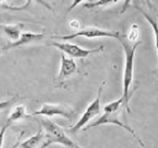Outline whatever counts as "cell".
<instances>
[{
	"label": "cell",
	"instance_id": "1",
	"mask_svg": "<svg viewBox=\"0 0 158 148\" xmlns=\"http://www.w3.org/2000/svg\"><path fill=\"white\" fill-rule=\"evenodd\" d=\"M123 52H125V65H123V76H122V100H123V107L126 109V111L130 113V99H131V92H130V88L131 84L133 81V62H135V53H136V48L138 47V44L141 43V41H130L126 38V36H123L121 33L120 38H118Z\"/></svg>",
	"mask_w": 158,
	"mask_h": 148
},
{
	"label": "cell",
	"instance_id": "2",
	"mask_svg": "<svg viewBox=\"0 0 158 148\" xmlns=\"http://www.w3.org/2000/svg\"><path fill=\"white\" fill-rule=\"evenodd\" d=\"M122 107H123V100H122V97H120V99H117V100H115V101H112V102H110V104H106V105L102 107L104 113H102L95 122L88 125L86 128H84V131H88V130H90V128H94V127H98V126H101V125L112 123V125L120 126V127H122L123 130H126L128 133L132 134V137H133L136 141H138V143H139L142 147H144V143H143V142L141 141V138L136 134V132L133 131V128H131V127L121 118V110H122Z\"/></svg>",
	"mask_w": 158,
	"mask_h": 148
},
{
	"label": "cell",
	"instance_id": "3",
	"mask_svg": "<svg viewBox=\"0 0 158 148\" xmlns=\"http://www.w3.org/2000/svg\"><path fill=\"white\" fill-rule=\"evenodd\" d=\"M41 125L43 127L44 139H46V142L41 146V148H46L53 143L62 144L65 148H74L75 147L74 141L72 138H69L67 136V133L64 132V130L60 126H58L57 123H54L53 121H51L48 118H43V120H41Z\"/></svg>",
	"mask_w": 158,
	"mask_h": 148
},
{
	"label": "cell",
	"instance_id": "4",
	"mask_svg": "<svg viewBox=\"0 0 158 148\" xmlns=\"http://www.w3.org/2000/svg\"><path fill=\"white\" fill-rule=\"evenodd\" d=\"M104 81L101 84V86L99 88V91H98V95L88 105V107L85 109L84 113L81 115V117L77 121V123L69 130L72 133H77L79 130H81L90 120H93L95 116H98L100 112H101V105H100V97H101V92H102V88H104Z\"/></svg>",
	"mask_w": 158,
	"mask_h": 148
},
{
	"label": "cell",
	"instance_id": "5",
	"mask_svg": "<svg viewBox=\"0 0 158 148\" xmlns=\"http://www.w3.org/2000/svg\"><path fill=\"white\" fill-rule=\"evenodd\" d=\"M86 37V38H96V37H112L118 39L121 36V32L118 31H107V30H102L99 27H94V26H88L84 27L79 31H77L75 33L72 35H67V36H54L53 38L56 39H73L75 37Z\"/></svg>",
	"mask_w": 158,
	"mask_h": 148
},
{
	"label": "cell",
	"instance_id": "6",
	"mask_svg": "<svg viewBox=\"0 0 158 148\" xmlns=\"http://www.w3.org/2000/svg\"><path fill=\"white\" fill-rule=\"evenodd\" d=\"M51 46L57 47L63 54H67L69 58H80V59H84L91 54L99 53L104 49V46H100L95 49H86V48H81L78 44H73L69 42H51Z\"/></svg>",
	"mask_w": 158,
	"mask_h": 148
},
{
	"label": "cell",
	"instance_id": "7",
	"mask_svg": "<svg viewBox=\"0 0 158 148\" xmlns=\"http://www.w3.org/2000/svg\"><path fill=\"white\" fill-rule=\"evenodd\" d=\"M38 115H42V116H47V117H52V116H63L65 118H72L74 116V111L67 106V105H62V104H43L37 111L32 112L31 115L28 116H38Z\"/></svg>",
	"mask_w": 158,
	"mask_h": 148
},
{
	"label": "cell",
	"instance_id": "8",
	"mask_svg": "<svg viewBox=\"0 0 158 148\" xmlns=\"http://www.w3.org/2000/svg\"><path fill=\"white\" fill-rule=\"evenodd\" d=\"M78 73V67L74 62L73 58L67 57L65 54L60 56V68H59V73L56 78V85H62L64 80H67L69 76H72L73 74Z\"/></svg>",
	"mask_w": 158,
	"mask_h": 148
},
{
	"label": "cell",
	"instance_id": "9",
	"mask_svg": "<svg viewBox=\"0 0 158 148\" xmlns=\"http://www.w3.org/2000/svg\"><path fill=\"white\" fill-rule=\"evenodd\" d=\"M46 37L44 33H33V32H23L21 33V36L14 41V42H10L7 46H5V51H9L11 48H16V47H21V46H25V44H30L32 42H37V41H41Z\"/></svg>",
	"mask_w": 158,
	"mask_h": 148
},
{
	"label": "cell",
	"instance_id": "10",
	"mask_svg": "<svg viewBox=\"0 0 158 148\" xmlns=\"http://www.w3.org/2000/svg\"><path fill=\"white\" fill-rule=\"evenodd\" d=\"M21 28H22V25H0V30L12 42L16 41L21 36V33H22Z\"/></svg>",
	"mask_w": 158,
	"mask_h": 148
},
{
	"label": "cell",
	"instance_id": "11",
	"mask_svg": "<svg viewBox=\"0 0 158 148\" xmlns=\"http://www.w3.org/2000/svg\"><path fill=\"white\" fill-rule=\"evenodd\" d=\"M43 139H44V132H43V130H40L35 136L21 142L19 144V148H37Z\"/></svg>",
	"mask_w": 158,
	"mask_h": 148
},
{
	"label": "cell",
	"instance_id": "12",
	"mask_svg": "<svg viewBox=\"0 0 158 148\" xmlns=\"http://www.w3.org/2000/svg\"><path fill=\"white\" fill-rule=\"evenodd\" d=\"M27 116H28V115L26 113V106H25V105H17V106H15L14 110L10 112L6 123L10 126L12 122L19 121V120H21V118H23V117H27Z\"/></svg>",
	"mask_w": 158,
	"mask_h": 148
},
{
	"label": "cell",
	"instance_id": "13",
	"mask_svg": "<svg viewBox=\"0 0 158 148\" xmlns=\"http://www.w3.org/2000/svg\"><path fill=\"white\" fill-rule=\"evenodd\" d=\"M122 0H96V1H91V2H86L84 4V7L86 9H96V7H107L115 4H118Z\"/></svg>",
	"mask_w": 158,
	"mask_h": 148
},
{
	"label": "cell",
	"instance_id": "14",
	"mask_svg": "<svg viewBox=\"0 0 158 148\" xmlns=\"http://www.w3.org/2000/svg\"><path fill=\"white\" fill-rule=\"evenodd\" d=\"M141 12H142V15L144 16V18L148 21V23L152 26V30H153V33H154V41H156V49H157V57H158V22L153 18V17H151L148 14H146L143 10H141Z\"/></svg>",
	"mask_w": 158,
	"mask_h": 148
},
{
	"label": "cell",
	"instance_id": "15",
	"mask_svg": "<svg viewBox=\"0 0 158 148\" xmlns=\"http://www.w3.org/2000/svg\"><path fill=\"white\" fill-rule=\"evenodd\" d=\"M14 100H15V99H9V100L0 101V111H2V110H5V109H7V107L14 102Z\"/></svg>",
	"mask_w": 158,
	"mask_h": 148
},
{
	"label": "cell",
	"instance_id": "16",
	"mask_svg": "<svg viewBox=\"0 0 158 148\" xmlns=\"http://www.w3.org/2000/svg\"><path fill=\"white\" fill-rule=\"evenodd\" d=\"M9 127V125L7 123H5L4 126H2V128H1V131H0V148L2 147V144H4V136H5V132H6V128Z\"/></svg>",
	"mask_w": 158,
	"mask_h": 148
},
{
	"label": "cell",
	"instance_id": "17",
	"mask_svg": "<svg viewBox=\"0 0 158 148\" xmlns=\"http://www.w3.org/2000/svg\"><path fill=\"white\" fill-rule=\"evenodd\" d=\"M83 1H85V0H73V2H72V5L68 7V11H72L75 6H78L80 2H83Z\"/></svg>",
	"mask_w": 158,
	"mask_h": 148
},
{
	"label": "cell",
	"instance_id": "18",
	"mask_svg": "<svg viewBox=\"0 0 158 148\" xmlns=\"http://www.w3.org/2000/svg\"><path fill=\"white\" fill-rule=\"evenodd\" d=\"M131 1H132V0H123V6H122V10H121V12H125V11L127 10V7L130 6Z\"/></svg>",
	"mask_w": 158,
	"mask_h": 148
},
{
	"label": "cell",
	"instance_id": "19",
	"mask_svg": "<svg viewBox=\"0 0 158 148\" xmlns=\"http://www.w3.org/2000/svg\"><path fill=\"white\" fill-rule=\"evenodd\" d=\"M144 2H146V5H147V6L149 7V9H153V10H156V9H154V6L152 5V2H151V0H144Z\"/></svg>",
	"mask_w": 158,
	"mask_h": 148
},
{
	"label": "cell",
	"instance_id": "20",
	"mask_svg": "<svg viewBox=\"0 0 158 148\" xmlns=\"http://www.w3.org/2000/svg\"><path fill=\"white\" fill-rule=\"evenodd\" d=\"M19 144H20V141H17L16 143H14V146H12L11 148H17V147H19Z\"/></svg>",
	"mask_w": 158,
	"mask_h": 148
},
{
	"label": "cell",
	"instance_id": "21",
	"mask_svg": "<svg viewBox=\"0 0 158 148\" xmlns=\"http://www.w3.org/2000/svg\"><path fill=\"white\" fill-rule=\"evenodd\" d=\"M4 1H5V0H0V5H1V4L4 2Z\"/></svg>",
	"mask_w": 158,
	"mask_h": 148
},
{
	"label": "cell",
	"instance_id": "22",
	"mask_svg": "<svg viewBox=\"0 0 158 148\" xmlns=\"http://www.w3.org/2000/svg\"><path fill=\"white\" fill-rule=\"evenodd\" d=\"M74 148H79V147H78V146H77V144H75V147H74Z\"/></svg>",
	"mask_w": 158,
	"mask_h": 148
}]
</instances>
